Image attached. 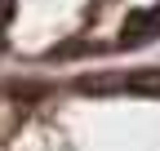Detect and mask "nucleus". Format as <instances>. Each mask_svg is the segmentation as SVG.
Returning <instances> with one entry per match:
<instances>
[{
  "instance_id": "f257e3e1",
  "label": "nucleus",
  "mask_w": 160,
  "mask_h": 151,
  "mask_svg": "<svg viewBox=\"0 0 160 151\" xmlns=\"http://www.w3.org/2000/svg\"><path fill=\"white\" fill-rule=\"evenodd\" d=\"M80 93H125V76H80Z\"/></svg>"
},
{
  "instance_id": "f03ea898",
  "label": "nucleus",
  "mask_w": 160,
  "mask_h": 151,
  "mask_svg": "<svg viewBox=\"0 0 160 151\" xmlns=\"http://www.w3.org/2000/svg\"><path fill=\"white\" fill-rule=\"evenodd\" d=\"M125 93H160V71H138V76H125Z\"/></svg>"
}]
</instances>
